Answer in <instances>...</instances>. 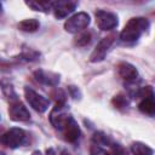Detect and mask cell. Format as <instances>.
<instances>
[{
    "instance_id": "cell-2",
    "label": "cell",
    "mask_w": 155,
    "mask_h": 155,
    "mask_svg": "<svg viewBox=\"0 0 155 155\" xmlns=\"http://www.w3.org/2000/svg\"><path fill=\"white\" fill-rule=\"evenodd\" d=\"M25 138H27V133L22 128L13 127L0 136V144L11 149H16L24 144Z\"/></svg>"
},
{
    "instance_id": "cell-5",
    "label": "cell",
    "mask_w": 155,
    "mask_h": 155,
    "mask_svg": "<svg viewBox=\"0 0 155 155\" xmlns=\"http://www.w3.org/2000/svg\"><path fill=\"white\" fill-rule=\"evenodd\" d=\"M96 22L101 30H111L119 23L116 15L104 10H98L96 12Z\"/></svg>"
},
{
    "instance_id": "cell-25",
    "label": "cell",
    "mask_w": 155,
    "mask_h": 155,
    "mask_svg": "<svg viewBox=\"0 0 155 155\" xmlns=\"http://www.w3.org/2000/svg\"><path fill=\"white\" fill-rule=\"evenodd\" d=\"M0 155H6L5 153H2V151H0Z\"/></svg>"
},
{
    "instance_id": "cell-4",
    "label": "cell",
    "mask_w": 155,
    "mask_h": 155,
    "mask_svg": "<svg viewBox=\"0 0 155 155\" xmlns=\"http://www.w3.org/2000/svg\"><path fill=\"white\" fill-rule=\"evenodd\" d=\"M90 24V16L86 12H79L68 18L64 23V29L68 33H79Z\"/></svg>"
},
{
    "instance_id": "cell-8",
    "label": "cell",
    "mask_w": 155,
    "mask_h": 155,
    "mask_svg": "<svg viewBox=\"0 0 155 155\" xmlns=\"http://www.w3.org/2000/svg\"><path fill=\"white\" fill-rule=\"evenodd\" d=\"M78 6L76 1H70V0H64V1H53L52 4V10L54 13L56 18H65L68 15H70L75 7Z\"/></svg>"
},
{
    "instance_id": "cell-15",
    "label": "cell",
    "mask_w": 155,
    "mask_h": 155,
    "mask_svg": "<svg viewBox=\"0 0 155 155\" xmlns=\"http://www.w3.org/2000/svg\"><path fill=\"white\" fill-rule=\"evenodd\" d=\"M139 110L144 114L148 115H154L155 113V102H154V97H148V98H143L142 102L138 105Z\"/></svg>"
},
{
    "instance_id": "cell-12",
    "label": "cell",
    "mask_w": 155,
    "mask_h": 155,
    "mask_svg": "<svg viewBox=\"0 0 155 155\" xmlns=\"http://www.w3.org/2000/svg\"><path fill=\"white\" fill-rule=\"evenodd\" d=\"M39 21L35 18H29V19H24L22 22L18 23V29L25 33H33L35 30L39 29Z\"/></svg>"
},
{
    "instance_id": "cell-10",
    "label": "cell",
    "mask_w": 155,
    "mask_h": 155,
    "mask_svg": "<svg viewBox=\"0 0 155 155\" xmlns=\"http://www.w3.org/2000/svg\"><path fill=\"white\" fill-rule=\"evenodd\" d=\"M117 74L121 79L126 81H134L138 76V70L136 69L134 65L127 63V62H121L117 65Z\"/></svg>"
},
{
    "instance_id": "cell-17",
    "label": "cell",
    "mask_w": 155,
    "mask_h": 155,
    "mask_svg": "<svg viewBox=\"0 0 155 155\" xmlns=\"http://www.w3.org/2000/svg\"><path fill=\"white\" fill-rule=\"evenodd\" d=\"M91 39H92L91 33L90 31H84V33H81V34H79L76 36L75 45H78V46H86L87 44H90Z\"/></svg>"
},
{
    "instance_id": "cell-11",
    "label": "cell",
    "mask_w": 155,
    "mask_h": 155,
    "mask_svg": "<svg viewBox=\"0 0 155 155\" xmlns=\"http://www.w3.org/2000/svg\"><path fill=\"white\" fill-rule=\"evenodd\" d=\"M63 133V137L67 142L74 143L78 140V138L80 137V128L76 124V121L74 120V117L63 127V130L61 131Z\"/></svg>"
},
{
    "instance_id": "cell-20",
    "label": "cell",
    "mask_w": 155,
    "mask_h": 155,
    "mask_svg": "<svg viewBox=\"0 0 155 155\" xmlns=\"http://www.w3.org/2000/svg\"><path fill=\"white\" fill-rule=\"evenodd\" d=\"M90 155H109V154L99 145H92L90 150Z\"/></svg>"
},
{
    "instance_id": "cell-7",
    "label": "cell",
    "mask_w": 155,
    "mask_h": 155,
    "mask_svg": "<svg viewBox=\"0 0 155 155\" xmlns=\"http://www.w3.org/2000/svg\"><path fill=\"white\" fill-rule=\"evenodd\" d=\"M8 115L13 121H28L30 119V113L27 107L21 101H13L8 108Z\"/></svg>"
},
{
    "instance_id": "cell-14",
    "label": "cell",
    "mask_w": 155,
    "mask_h": 155,
    "mask_svg": "<svg viewBox=\"0 0 155 155\" xmlns=\"http://www.w3.org/2000/svg\"><path fill=\"white\" fill-rule=\"evenodd\" d=\"M131 151L133 155H154V151L150 147L142 142H134L131 145Z\"/></svg>"
},
{
    "instance_id": "cell-19",
    "label": "cell",
    "mask_w": 155,
    "mask_h": 155,
    "mask_svg": "<svg viewBox=\"0 0 155 155\" xmlns=\"http://www.w3.org/2000/svg\"><path fill=\"white\" fill-rule=\"evenodd\" d=\"M93 140L97 143V145H101V144H110V139H109L104 133H102V132L94 133Z\"/></svg>"
},
{
    "instance_id": "cell-24",
    "label": "cell",
    "mask_w": 155,
    "mask_h": 155,
    "mask_svg": "<svg viewBox=\"0 0 155 155\" xmlns=\"http://www.w3.org/2000/svg\"><path fill=\"white\" fill-rule=\"evenodd\" d=\"M1 8H2V5H1V2H0V12H1Z\"/></svg>"
},
{
    "instance_id": "cell-18",
    "label": "cell",
    "mask_w": 155,
    "mask_h": 155,
    "mask_svg": "<svg viewBox=\"0 0 155 155\" xmlns=\"http://www.w3.org/2000/svg\"><path fill=\"white\" fill-rule=\"evenodd\" d=\"M113 104H114L116 108L121 109V108H125V107L128 105V101H127V98H126L125 96L117 94V96H115V97L113 98Z\"/></svg>"
},
{
    "instance_id": "cell-21",
    "label": "cell",
    "mask_w": 155,
    "mask_h": 155,
    "mask_svg": "<svg viewBox=\"0 0 155 155\" xmlns=\"http://www.w3.org/2000/svg\"><path fill=\"white\" fill-rule=\"evenodd\" d=\"M46 155H57V154H56V151L52 148H50V149L46 150Z\"/></svg>"
},
{
    "instance_id": "cell-13",
    "label": "cell",
    "mask_w": 155,
    "mask_h": 155,
    "mask_svg": "<svg viewBox=\"0 0 155 155\" xmlns=\"http://www.w3.org/2000/svg\"><path fill=\"white\" fill-rule=\"evenodd\" d=\"M52 4L53 1H27L25 5L30 7L34 11H40V12H48L52 10Z\"/></svg>"
},
{
    "instance_id": "cell-1",
    "label": "cell",
    "mask_w": 155,
    "mask_h": 155,
    "mask_svg": "<svg viewBox=\"0 0 155 155\" xmlns=\"http://www.w3.org/2000/svg\"><path fill=\"white\" fill-rule=\"evenodd\" d=\"M149 28V21L144 17H134L131 18L127 24L124 27L120 33V39L124 42H133L139 39V36L147 31Z\"/></svg>"
},
{
    "instance_id": "cell-3",
    "label": "cell",
    "mask_w": 155,
    "mask_h": 155,
    "mask_svg": "<svg viewBox=\"0 0 155 155\" xmlns=\"http://www.w3.org/2000/svg\"><path fill=\"white\" fill-rule=\"evenodd\" d=\"M24 96H25V99L29 103V105L35 111H38V113H45L48 109L50 101L47 98H45L44 96L39 94L38 92H35L33 88L24 87Z\"/></svg>"
},
{
    "instance_id": "cell-16",
    "label": "cell",
    "mask_w": 155,
    "mask_h": 155,
    "mask_svg": "<svg viewBox=\"0 0 155 155\" xmlns=\"http://www.w3.org/2000/svg\"><path fill=\"white\" fill-rule=\"evenodd\" d=\"M0 86H1V90L4 92V94L6 96L7 99H10V102H13V101H17V94L13 90V86L10 81L7 80H1L0 81Z\"/></svg>"
},
{
    "instance_id": "cell-22",
    "label": "cell",
    "mask_w": 155,
    "mask_h": 155,
    "mask_svg": "<svg viewBox=\"0 0 155 155\" xmlns=\"http://www.w3.org/2000/svg\"><path fill=\"white\" fill-rule=\"evenodd\" d=\"M114 155H125V154H124V151L119 148L117 150H115V151H114Z\"/></svg>"
},
{
    "instance_id": "cell-9",
    "label": "cell",
    "mask_w": 155,
    "mask_h": 155,
    "mask_svg": "<svg viewBox=\"0 0 155 155\" xmlns=\"http://www.w3.org/2000/svg\"><path fill=\"white\" fill-rule=\"evenodd\" d=\"M34 78L38 82L46 86H57L59 82V75L53 71H47L44 69H38L34 71Z\"/></svg>"
},
{
    "instance_id": "cell-6",
    "label": "cell",
    "mask_w": 155,
    "mask_h": 155,
    "mask_svg": "<svg viewBox=\"0 0 155 155\" xmlns=\"http://www.w3.org/2000/svg\"><path fill=\"white\" fill-rule=\"evenodd\" d=\"M114 35H109V36H105L103 38L98 44L97 46L94 47V50L92 51L91 56H90V61L92 63H97V62H101L105 58V54L109 50V47L111 46V44L114 42Z\"/></svg>"
},
{
    "instance_id": "cell-23",
    "label": "cell",
    "mask_w": 155,
    "mask_h": 155,
    "mask_svg": "<svg viewBox=\"0 0 155 155\" xmlns=\"http://www.w3.org/2000/svg\"><path fill=\"white\" fill-rule=\"evenodd\" d=\"M33 155H41V153H40L39 150H35V151L33 153Z\"/></svg>"
}]
</instances>
